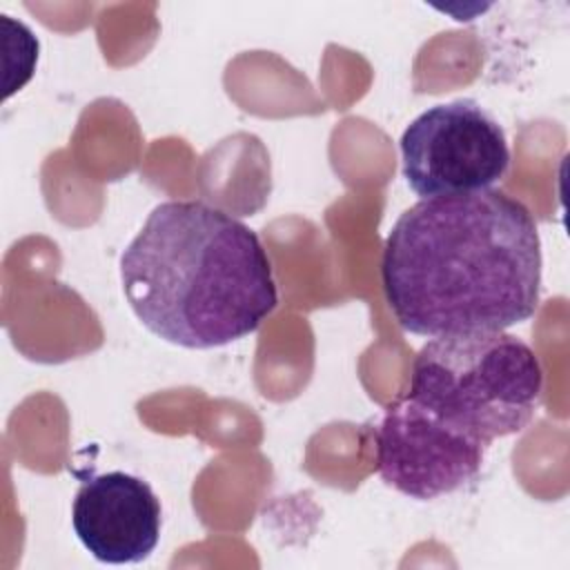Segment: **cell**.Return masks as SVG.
Instances as JSON below:
<instances>
[{"instance_id": "1", "label": "cell", "mask_w": 570, "mask_h": 570, "mask_svg": "<svg viewBox=\"0 0 570 570\" xmlns=\"http://www.w3.org/2000/svg\"><path fill=\"white\" fill-rule=\"evenodd\" d=\"M381 283L410 334L505 332L539 307L537 220L499 189L423 198L387 234Z\"/></svg>"}, {"instance_id": "2", "label": "cell", "mask_w": 570, "mask_h": 570, "mask_svg": "<svg viewBox=\"0 0 570 570\" xmlns=\"http://www.w3.org/2000/svg\"><path fill=\"white\" fill-rule=\"evenodd\" d=\"M120 281L136 318L187 350L240 341L278 305L258 234L203 200L156 205L120 256Z\"/></svg>"}, {"instance_id": "3", "label": "cell", "mask_w": 570, "mask_h": 570, "mask_svg": "<svg viewBox=\"0 0 570 570\" xmlns=\"http://www.w3.org/2000/svg\"><path fill=\"white\" fill-rule=\"evenodd\" d=\"M543 370L534 350L508 332H465L428 341L414 356L407 399L490 445L530 425Z\"/></svg>"}, {"instance_id": "4", "label": "cell", "mask_w": 570, "mask_h": 570, "mask_svg": "<svg viewBox=\"0 0 570 570\" xmlns=\"http://www.w3.org/2000/svg\"><path fill=\"white\" fill-rule=\"evenodd\" d=\"M399 149L403 178L421 200L492 189L510 169L503 127L470 98L419 114Z\"/></svg>"}, {"instance_id": "5", "label": "cell", "mask_w": 570, "mask_h": 570, "mask_svg": "<svg viewBox=\"0 0 570 570\" xmlns=\"http://www.w3.org/2000/svg\"><path fill=\"white\" fill-rule=\"evenodd\" d=\"M488 445L403 396L376 430V470L401 494L432 501L468 485L483 465Z\"/></svg>"}, {"instance_id": "6", "label": "cell", "mask_w": 570, "mask_h": 570, "mask_svg": "<svg viewBox=\"0 0 570 570\" xmlns=\"http://www.w3.org/2000/svg\"><path fill=\"white\" fill-rule=\"evenodd\" d=\"M71 525L100 563H140L160 541L163 508L147 481L111 470L82 481L71 503Z\"/></svg>"}]
</instances>
